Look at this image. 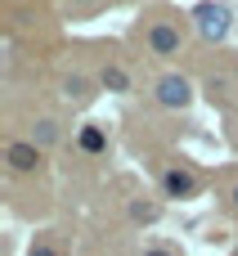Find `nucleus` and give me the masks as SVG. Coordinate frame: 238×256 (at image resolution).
Returning a JSON list of instances; mask_svg holds the SVG:
<instances>
[{"mask_svg": "<svg viewBox=\"0 0 238 256\" xmlns=\"http://www.w3.org/2000/svg\"><path fill=\"white\" fill-rule=\"evenodd\" d=\"M194 22H198V32H202V40H212V45H220L225 36H230V27H234V14L225 9V4H198L194 9Z\"/></svg>", "mask_w": 238, "mask_h": 256, "instance_id": "f257e3e1", "label": "nucleus"}, {"mask_svg": "<svg viewBox=\"0 0 238 256\" xmlns=\"http://www.w3.org/2000/svg\"><path fill=\"white\" fill-rule=\"evenodd\" d=\"M162 194H166V198H194V194H198V180H194L189 171L171 166V171L162 176Z\"/></svg>", "mask_w": 238, "mask_h": 256, "instance_id": "39448f33", "label": "nucleus"}, {"mask_svg": "<svg viewBox=\"0 0 238 256\" xmlns=\"http://www.w3.org/2000/svg\"><path fill=\"white\" fill-rule=\"evenodd\" d=\"M99 86L112 90V94H126V90H130V72H126L122 63H108V68L99 72Z\"/></svg>", "mask_w": 238, "mask_h": 256, "instance_id": "423d86ee", "label": "nucleus"}, {"mask_svg": "<svg viewBox=\"0 0 238 256\" xmlns=\"http://www.w3.org/2000/svg\"><path fill=\"white\" fill-rule=\"evenodd\" d=\"M162 216V207L158 202H130V220H140V225H153Z\"/></svg>", "mask_w": 238, "mask_h": 256, "instance_id": "1a4fd4ad", "label": "nucleus"}, {"mask_svg": "<svg viewBox=\"0 0 238 256\" xmlns=\"http://www.w3.org/2000/svg\"><path fill=\"white\" fill-rule=\"evenodd\" d=\"M158 104H162V108H189V104H194V86L171 72V76L158 81Z\"/></svg>", "mask_w": 238, "mask_h": 256, "instance_id": "f03ea898", "label": "nucleus"}, {"mask_svg": "<svg viewBox=\"0 0 238 256\" xmlns=\"http://www.w3.org/2000/svg\"><path fill=\"white\" fill-rule=\"evenodd\" d=\"M148 50H153V54H162V58L180 54V27H171V22L148 27Z\"/></svg>", "mask_w": 238, "mask_h": 256, "instance_id": "20e7f679", "label": "nucleus"}, {"mask_svg": "<svg viewBox=\"0 0 238 256\" xmlns=\"http://www.w3.org/2000/svg\"><path fill=\"white\" fill-rule=\"evenodd\" d=\"M144 256H176V252H166V248H148Z\"/></svg>", "mask_w": 238, "mask_h": 256, "instance_id": "f8f14e48", "label": "nucleus"}, {"mask_svg": "<svg viewBox=\"0 0 238 256\" xmlns=\"http://www.w3.org/2000/svg\"><path fill=\"white\" fill-rule=\"evenodd\" d=\"M58 140V126L54 122H36V148H45V144H54Z\"/></svg>", "mask_w": 238, "mask_h": 256, "instance_id": "9d476101", "label": "nucleus"}, {"mask_svg": "<svg viewBox=\"0 0 238 256\" xmlns=\"http://www.w3.org/2000/svg\"><path fill=\"white\" fill-rule=\"evenodd\" d=\"M81 148H86V153H104V148H108L104 130H99V126H86V130H81Z\"/></svg>", "mask_w": 238, "mask_h": 256, "instance_id": "6e6552de", "label": "nucleus"}, {"mask_svg": "<svg viewBox=\"0 0 238 256\" xmlns=\"http://www.w3.org/2000/svg\"><path fill=\"white\" fill-rule=\"evenodd\" d=\"M32 256H58L54 248H32Z\"/></svg>", "mask_w": 238, "mask_h": 256, "instance_id": "9b49d317", "label": "nucleus"}, {"mask_svg": "<svg viewBox=\"0 0 238 256\" xmlns=\"http://www.w3.org/2000/svg\"><path fill=\"white\" fill-rule=\"evenodd\" d=\"M4 162H9V171L32 176V171L40 166V148H36V144H27V140H14V144L4 148Z\"/></svg>", "mask_w": 238, "mask_h": 256, "instance_id": "7ed1b4c3", "label": "nucleus"}, {"mask_svg": "<svg viewBox=\"0 0 238 256\" xmlns=\"http://www.w3.org/2000/svg\"><path fill=\"white\" fill-rule=\"evenodd\" d=\"M234 207H238V189H234Z\"/></svg>", "mask_w": 238, "mask_h": 256, "instance_id": "4468645a", "label": "nucleus"}, {"mask_svg": "<svg viewBox=\"0 0 238 256\" xmlns=\"http://www.w3.org/2000/svg\"><path fill=\"white\" fill-rule=\"evenodd\" d=\"M68 4H94V0H68Z\"/></svg>", "mask_w": 238, "mask_h": 256, "instance_id": "ddd939ff", "label": "nucleus"}, {"mask_svg": "<svg viewBox=\"0 0 238 256\" xmlns=\"http://www.w3.org/2000/svg\"><path fill=\"white\" fill-rule=\"evenodd\" d=\"M63 99L86 104V99H90V81H86V76H68V81H63Z\"/></svg>", "mask_w": 238, "mask_h": 256, "instance_id": "0eeeda50", "label": "nucleus"}]
</instances>
